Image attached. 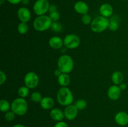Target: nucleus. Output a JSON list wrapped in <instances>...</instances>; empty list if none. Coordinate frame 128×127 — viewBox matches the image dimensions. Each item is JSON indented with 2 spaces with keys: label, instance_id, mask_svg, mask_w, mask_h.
Masks as SVG:
<instances>
[{
  "label": "nucleus",
  "instance_id": "obj_38",
  "mask_svg": "<svg viewBox=\"0 0 128 127\" xmlns=\"http://www.w3.org/2000/svg\"><path fill=\"white\" fill-rule=\"evenodd\" d=\"M4 1L5 0H0V4H2L4 2Z\"/></svg>",
  "mask_w": 128,
  "mask_h": 127
},
{
  "label": "nucleus",
  "instance_id": "obj_4",
  "mask_svg": "<svg viewBox=\"0 0 128 127\" xmlns=\"http://www.w3.org/2000/svg\"><path fill=\"white\" fill-rule=\"evenodd\" d=\"M52 21L50 16L46 15L39 16L34 20L33 27L36 31L39 32H43L51 28Z\"/></svg>",
  "mask_w": 128,
  "mask_h": 127
},
{
  "label": "nucleus",
  "instance_id": "obj_16",
  "mask_svg": "<svg viewBox=\"0 0 128 127\" xmlns=\"http://www.w3.org/2000/svg\"><path fill=\"white\" fill-rule=\"evenodd\" d=\"M50 117L56 122H61L63 120L64 118H65L64 112H62L61 110L58 108H52L50 111Z\"/></svg>",
  "mask_w": 128,
  "mask_h": 127
},
{
  "label": "nucleus",
  "instance_id": "obj_8",
  "mask_svg": "<svg viewBox=\"0 0 128 127\" xmlns=\"http://www.w3.org/2000/svg\"><path fill=\"white\" fill-rule=\"evenodd\" d=\"M25 86L29 88L33 89L38 87L40 83V78L37 73L34 72H29L25 75L24 78Z\"/></svg>",
  "mask_w": 128,
  "mask_h": 127
},
{
  "label": "nucleus",
  "instance_id": "obj_39",
  "mask_svg": "<svg viewBox=\"0 0 128 127\" xmlns=\"http://www.w3.org/2000/svg\"></svg>",
  "mask_w": 128,
  "mask_h": 127
},
{
  "label": "nucleus",
  "instance_id": "obj_29",
  "mask_svg": "<svg viewBox=\"0 0 128 127\" xmlns=\"http://www.w3.org/2000/svg\"><path fill=\"white\" fill-rule=\"evenodd\" d=\"M49 16H50V19H51L52 22L58 21L59 19H60V14L58 11L52 12H50Z\"/></svg>",
  "mask_w": 128,
  "mask_h": 127
},
{
  "label": "nucleus",
  "instance_id": "obj_31",
  "mask_svg": "<svg viewBox=\"0 0 128 127\" xmlns=\"http://www.w3.org/2000/svg\"><path fill=\"white\" fill-rule=\"evenodd\" d=\"M54 127H68V125L63 121L58 122L54 125Z\"/></svg>",
  "mask_w": 128,
  "mask_h": 127
},
{
  "label": "nucleus",
  "instance_id": "obj_5",
  "mask_svg": "<svg viewBox=\"0 0 128 127\" xmlns=\"http://www.w3.org/2000/svg\"><path fill=\"white\" fill-rule=\"evenodd\" d=\"M74 68V61L68 55H62L58 60V68L63 73H69Z\"/></svg>",
  "mask_w": 128,
  "mask_h": 127
},
{
  "label": "nucleus",
  "instance_id": "obj_7",
  "mask_svg": "<svg viewBox=\"0 0 128 127\" xmlns=\"http://www.w3.org/2000/svg\"><path fill=\"white\" fill-rule=\"evenodd\" d=\"M50 6L48 0H36L33 5V11L38 16L45 15L49 11Z\"/></svg>",
  "mask_w": 128,
  "mask_h": 127
},
{
  "label": "nucleus",
  "instance_id": "obj_23",
  "mask_svg": "<svg viewBox=\"0 0 128 127\" xmlns=\"http://www.w3.org/2000/svg\"><path fill=\"white\" fill-rule=\"evenodd\" d=\"M29 29L28 25L26 22H21L18 24L17 27L18 32L20 34H25L28 32Z\"/></svg>",
  "mask_w": 128,
  "mask_h": 127
},
{
  "label": "nucleus",
  "instance_id": "obj_30",
  "mask_svg": "<svg viewBox=\"0 0 128 127\" xmlns=\"http://www.w3.org/2000/svg\"><path fill=\"white\" fill-rule=\"evenodd\" d=\"M6 80V75L3 71H0V85L4 83Z\"/></svg>",
  "mask_w": 128,
  "mask_h": 127
},
{
  "label": "nucleus",
  "instance_id": "obj_19",
  "mask_svg": "<svg viewBox=\"0 0 128 127\" xmlns=\"http://www.w3.org/2000/svg\"><path fill=\"white\" fill-rule=\"evenodd\" d=\"M58 82L61 87H67L71 82V77L68 73H62L58 77Z\"/></svg>",
  "mask_w": 128,
  "mask_h": 127
},
{
  "label": "nucleus",
  "instance_id": "obj_2",
  "mask_svg": "<svg viewBox=\"0 0 128 127\" xmlns=\"http://www.w3.org/2000/svg\"><path fill=\"white\" fill-rule=\"evenodd\" d=\"M110 19L102 16H96L92 19L91 24V29L94 32L100 33L108 29Z\"/></svg>",
  "mask_w": 128,
  "mask_h": 127
},
{
  "label": "nucleus",
  "instance_id": "obj_3",
  "mask_svg": "<svg viewBox=\"0 0 128 127\" xmlns=\"http://www.w3.org/2000/svg\"><path fill=\"white\" fill-rule=\"evenodd\" d=\"M28 105L27 101L23 98H16L11 103V110L18 116H23L27 113Z\"/></svg>",
  "mask_w": 128,
  "mask_h": 127
},
{
  "label": "nucleus",
  "instance_id": "obj_33",
  "mask_svg": "<svg viewBox=\"0 0 128 127\" xmlns=\"http://www.w3.org/2000/svg\"><path fill=\"white\" fill-rule=\"evenodd\" d=\"M118 86H119V87H120V89H121V91H124L127 88V87H128V85H126L125 83H123V82H122V83H121V84L119 85Z\"/></svg>",
  "mask_w": 128,
  "mask_h": 127
},
{
  "label": "nucleus",
  "instance_id": "obj_9",
  "mask_svg": "<svg viewBox=\"0 0 128 127\" xmlns=\"http://www.w3.org/2000/svg\"><path fill=\"white\" fill-rule=\"evenodd\" d=\"M79 110L75 105L71 104L68 106H66L64 110L65 118L68 120H73L77 117Z\"/></svg>",
  "mask_w": 128,
  "mask_h": 127
},
{
  "label": "nucleus",
  "instance_id": "obj_25",
  "mask_svg": "<svg viewBox=\"0 0 128 127\" xmlns=\"http://www.w3.org/2000/svg\"><path fill=\"white\" fill-rule=\"evenodd\" d=\"M42 98V95L39 92H34L31 95V100L34 103H40Z\"/></svg>",
  "mask_w": 128,
  "mask_h": 127
},
{
  "label": "nucleus",
  "instance_id": "obj_10",
  "mask_svg": "<svg viewBox=\"0 0 128 127\" xmlns=\"http://www.w3.org/2000/svg\"><path fill=\"white\" fill-rule=\"evenodd\" d=\"M17 16L21 22L26 23L29 22L31 18V11L26 7H20L17 11Z\"/></svg>",
  "mask_w": 128,
  "mask_h": 127
},
{
  "label": "nucleus",
  "instance_id": "obj_26",
  "mask_svg": "<svg viewBox=\"0 0 128 127\" xmlns=\"http://www.w3.org/2000/svg\"><path fill=\"white\" fill-rule=\"evenodd\" d=\"M51 29L55 32H60L62 31V25L58 21L52 22Z\"/></svg>",
  "mask_w": 128,
  "mask_h": 127
},
{
  "label": "nucleus",
  "instance_id": "obj_13",
  "mask_svg": "<svg viewBox=\"0 0 128 127\" xmlns=\"http://www.w3.org/2000/svg\"><path fill=\"white\" fill-rule=\"evenodd\" d=\"M74 9L77 13L82 15L88 14L89 6L85 2L82 1H78L74 5Z\"/></svg>",
  "mask_w": 128,
  "mask_h": 127
},
{
  "label": "nucleus",
  "instance_id": "obj_17",
  "mask_svg": "<svg viewBox=\"0 0 128 127\" xmlns=\"http://www.w3.org/2000/svg\"><path fill=\"white\" fill-rule=\"evenodd\" d=\"M40 105L44 110H51L54 106V100L52 97H42V100L40 102Z\"/></svg>",
  "mask_w": 128,
  "mask_h": 127
},
{
  "label": "nucleus",
  "instance_id": "obj_36",
  "mask_svg": "<svg viewBox=\"0 0 128 127\" xmlns=\"http://www.w3.org/2000/svg\"><path fill=\"white\" fill-rule=\"evenodd\" d=\"M30 0H21V3L23 5H28L30 3Z\"/></svg>",
  "mask_w": 128,
  "mask_h": 127
},
{
  "label": "nucleus",
  "instance_id": "obj_34",
  "mask_svg": "<svg viewBox=\"0 0 128 127\" xmlns=\"http://www.w3.org/2000/svg\"><path fill=\"white\" fill-rule=\"evenodd\" d=\"M6 1L11 4H18L19 3L21 2V0H6Z\"/></svg>",
  "mask_w": 128,
  "mask_h": 127
},
{
  "label": "nucleus",
  "instance_id": "obj_15",
  "mask_svg": "<svg viewBox=\"0 0 128 127\" xmlns=\"http://www.w3.org/2000/svg\"><path fill=\"white\" fill-rule=\"evenodd\" d=\"M49 46L54 49H59L64 45L63 40L59 36H52L49 39Z\"/></svg>",
  "mask_w": 128,
  "mask_h": 127
},
{
  "label": "nucleus",
  "instance_id": "obj_32",
  "mask_svg": "<svg viewBox=\"0 0 128 127\" xmlns=\"http://www.w3.org/2000/svg\"><path fill=\"white\" fill-rule=\"evenodd\" d=\"M58 11V7L56 6V5L55 4H51L50 6V8H49V12H54V11Z\"/></svg>",
  "mask_w": 128,
  "mask_h": 127
},
{
  "label": "nucleus",
  "instance_id": "obj_22",
  "mask_svg": "<svg viewBox=\"0 0 128 127\" xmlns=\"http://www.w3.org/2000/svg\"><path fill=\"white\" fill-rule=\"evenodd\" d=\"M18 94L21 98H25L30 94V88L26 86H22L20 87L18 90Z\"/></svg>",
  "mask_w": 128,
  "mask_h": 127
},
{
  "label": "nucleus",
  "instance_id": "obj_35",
  "mask_svg": "<svg viewBox=\"0 0 128 127\" xmlns=\"http://www.w3.org/2000/svg\"><path fill=\"white\" fill-rule=\"evenodd\" d=\"M61 73H62V72H61V70H60L59 68H57V69H56L54 70V75L56 76V77H58L59 76H60V75L61 74Z\"/></svg>",
  "mask_w": 128,
  "mask_h": 127
},
{
  "label": "nucleus",
  "instance_id": "obj_20",
  "mask_svg": "<svg viewBox=\"0 0 128 127\" xmlns=\"http://www.w3.org/2000/svg\"><path fill=\"white\" fill-rule=\"evenodd\" d=\"M111 80L114 85H119L123 82L124 75L120 71H115L111 75Z\"/></svg>",
  "mask_w": 128,
  "mask_h": 127
},
{
  "label": "nucleus",
  "instance_id": "obj_6",
  "mask_svg": "<svg viewBox=\"0 0 128 127\" xmlns=\"http://www.w3.org/2000/svg\"><path fill=\"white\" fill-rule=\"evenodd\" d=\"M64 46L67 49H74L78 48L81 44V40L79 36L74 34H69L66 35L63 39Z\"/></svg>",
  "mask_w": 128,
  "mask_h": 127
},
{
  "label": "nucleus",
  "instance_id": "obj_28",
  "mask_svg": "<svg viewBox=\"0 0 128 127\" xmlns=\"http://www.w3.org/2000/svg\"><path fill=\"white\" fill-rule=\"evenodd\" d=\"M92 21V19L91 18V16L90 14H88L82 15V17H81V21H82V22L84 25L91 24Z\"/></svg>",
  "mask_w": 128,
  "mask_h": 127
},
{
  "label": "nucleus",
  "instance_id": "obj_12",
  "mask_svg": "<svg viewBox=\"0 0 128 127\" xmlns=\"http://www.w3.org/2000/svg\"><path fill=\"white\" fill-rule=\"evenodd\" d=\"M114 120L118 125L122 127L127 125L128 124V113L123 111L118 112L114 117Z\"/></svg>",
  "mask_w": 128,
  "mask_h": 127
},
{
  "label": "nucleus",
  "instance_id": "obj_18",
  "mask_svg": "<svg viewBox=\"0 0 128 127\" xmlns=\"http://www.w3.org/2000/svg\"><path fill=\"white\" fill-rule=\"evenodd\" d=\"M120 17L118 15H112L110 19L108 29L111 31H116L119 29Z\"/></svg>",
  "mask_w": 128,
  "mask_h": 127
},
{
  "label": "nucleus",
  "instance_id": "obj_1",
  "mask_svg": "<svg viewBox=\"0 0 128 127\" xmlns=\"http://www.w3.org/2000/svg\"><path fill=\"white\" fill-rule=\"evenodd\" d=\"M74 97L71 90L67 87H62L57 93V101L62 106H68L73 102Z\"/></svg>",
  "mask_w": 128,
  "mask_h": 127
},
{
  "label": "nucleus",
  "instance_id": "obj_21",
  "mask_svg": "<svg viewBox=\"0 0 128 127\" xmlns=\"http://www.w3.org/2000/svg\"><path fill=\"white\" fill-rule=\"evenodd\" d=\"M11 104L8 100L5 99H1L0 100V110L1 112L6 113L10 110Z\"/></svg>",
  "mask_w": 128,
  "mask_h": 127
},
{
  "label": "nucleus",
  "instance_id": "obj_11",
  "mask_svg": "<svg viewBox=\"0 0 128 127\" xmlns=\"http://www.w3.org/2000/svg\"><path fill=\"white\" fill-rule=\"evenodd\" d=\"M108 97L111 100H117L121 97V90L118 85H113L108 90Z\"/></svg>",
  "mask_w": 128,
  "mask_h": 127
},
{
  "label": "nucleus",
  "instance_id": "obj_37",
  "mask_svg": "<svg viewBox=\"0 0 128 127\" xmlns=\"http://www.w3.org/2000/svg\"><path fill=\"white\" fill-rule=\"evenodd\" d=\"M12 127H26L24 125L20 124V123H18V124L14 125V126H12Z\"/></svg>",
  "mask_w": 128,
  "mask_h": 127
},
{
  "label": "nucleus",
  "instance_id": "obj_27",
  "mask_svg": "<svg viewBox=\"0 0 128 127\" xmlns=\"http://www.w3.org/2000/svg\"><path fill=\"white\" fill-rule=\"evenodd\" d=\"M16 115L15 114V113L11 110L8 111V112L5 113L4 118L7 122H12V121L14 120L15 116Z\"/></svg>",
  "mask_w": 128,
  "mask_h": 127
},
{
  "label": "nucleus",
  "instance_id": "obj_14",
  "mask_svg": "<svg viewBox=\"0 0 128 127\" xmlns=\"http://www.w3.org/2000/svg\"><path fill=\"white\" fill-rule=\"evenodd\" d=\"M100 13L105 17H111L113 14V7L110 4L104 3L100 6Z\"/></svg>",
  "mask_w": 128,
  "mask_h": 127
},
{
  "label": "nucleus",
  "instance_id": "obj_24",
  "mask_svg": "<svg viewBox=\"0 0 128 127\" xmlns=\"http://www.w3.org/2000/svg\"><path fill=\"white\" fill-rule=\"evenodd\" d=\"M74 105L79 110H82L87 107V102L84 99H79L76 101Z\"/></svg>",
  "mask_w": 128,
  "mask_h": 127
}]
</instances>
